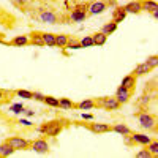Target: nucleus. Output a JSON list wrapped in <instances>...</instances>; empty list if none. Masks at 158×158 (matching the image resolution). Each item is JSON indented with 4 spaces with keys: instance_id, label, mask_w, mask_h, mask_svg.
<instances>
[{
    "instance_id": "12",
    "label": "nucleus",
    "mask_w": 158,
    "mask_h": 158,
    "mask_svg": "<svg viewBox=\"0 0 158 158\" xmlns=\"http://www.w3.org/2000/svg\"><path fill=\"white\" fill-rule=\"evenodd\" d=\"M87 128L92 131V133H97V135L109 133V131H111V125L109 123H89Z\"/></svg>"
},
{
    "instance_id": "37",
    "label": "nucleus",
    "mask_w": 158,
    "mask_h": 158,
    "mask_svg": "<svg viewBox=\"0 0 158 158\" xmlns=\"http://www.w3.org/2000/svg\"><path fill=\"white\" fill-rule=\"evenodd\" d=\"M19 123L24 125V127H32V125H33L30 120H27V118H19Z\"/></svg>"
},
{
    "instance_id": "2",
    "label": "nucleus",
    "mask_w": 158,
    "mask_h": 158,
    "mask_svg": "<svg viewBox=\"0 0 158 158\" xmlns=\"http://www.w3.org/2000/svg\"><path fill=\"white\" fill-rule=\"evenodd\" d=\"M95 104L98 108L104 109V111H117L120 109L122 104L115 100V97H101V98H97Z\"/></svg>"
},
{
    "instance_id": "30",
    "label": "nucleus",
    "mask_w": 158,
    "mask_h": 158,
    "mask_svg": "<svg viewBox=\"0 0 158 158\" xmlns=\"http://www.w3.org/2000/svg\"><path fill=\"white\" fill-rule=\"evenodd\" d=\"M146 147L152 153V156H158V141H150Z\"/></svg>"
},
{
    "instance_id": "9",
    "label": "nucleus",
    "mask_w": 158,
    "mask_h": 158,
    "mask_svg": "<svg viewBox=\"0 0 158 158\" xmlns=\"http://www.w3.org/2000/svg\"><path fill=\"white\" fill-rule=\"evenodd\" d=\"M106 8H108L106 3L101 2V0H97V2H94V3L89 5L87 13H89V15H101V13L106 11Z\"/></svg>"
},
{
    "instance_id": "14",
    "label": "nucleus",
    "mask_w": 158,
    "mask_h": 158,
    "mask_svg": "<svg viewBox=\"0 0 158 158\" xmlns=\"http://www.w3.org/2000/svg\"><path fill=\"white\" fill-rule=\"evenodd\" d=\"M152 71V68L149 67V65L146 63V62H142V63H139V65H136V68L133 70V74L136 76V77H139V76H146L147 73H150Z\"/></svg>"
},
{
    "instance_id": "13",
    "label": "nucleus",
    "mask_w": 158,
    "mask_h": 158,
    "mask_svg": "<svg viewBox=\"0 0 158 158\" xmlns=\"http://www.w3.org/2000/svg\"><path fill=\"white\" fill-rule=\"evenodd\" d=\"M125 18H127V11L123 10V6H117L112 11V22H115L117 25L120 24V22H123Z\"/></svg>"
},
{
    "instance_id": "21",
    "label": "nucleus",
    "mask_w": 158,
    "mask_h": 158,
    "mask_svg": "<svg viewBox=\"0 0 158 158\" xmlns=\"http://www.w3.org/2000/svg\"><path fill=\"white\" fill-rule=\"evenodd\" d=\"M41 40H43V43L44 46L48 48H56V35L54 33H41Z\"/></svg>"
},
{
    "instance_id": "17",
    "label": "nucleus",
    "mask_w": 158,
    "mask_h": 158,
    "mask_svg": "<svg viewBox=\"0 0 158 158\" xmlns=\"http://www.w3.org/2000/svg\"><path fill=\"white\" fill-rule=\"evenodd\" d=\"M141 6H142V11H147V13L158 11V5H156L155 0H142Z\"/></svg>"
},
{
    "instance_id": "8",
    "label": "nucleus",
    "mask_w": 158,
    "mask_h": 158,
    "mask_svg": "<svg viewBox=\"0 0 158 158\" xmlns=\"http://www.w3.org/2000/svg\"><path fill=\"white\" fill-rule=\"evenodd\" d=\"M130 98H131V90H128L123 85H118L117 90H115V100L120 104H125V103H128Z\"/></svg>"
},
{
    "instance_id": "38",
    "label": "nucleus",
    "mask_w": 158,
    "mask_h": 158,
    "mask_svg": "<svg viewBox=\"0 0 158 158\" xmlns=\"http://www.w3.org/2000/svg\"><path fill=\"white\" fill-rule=\"evenodd\" d=\"M81 117L84 118V120H94V115H92V114H85V112H82Z\"/></svg>"
},
{
    "instance_id": "25",
    "label": "nucleus",
    "mask_w": 158,
    "mask_h": 158,
    "mask_svg": "<svg viewBox=\"0 0 158 158\" xmlns=\"http://www.w3.org/2000/svg\"><path fill=\"white\" fill-rule=\"evenodd\" d=\"M115 30H117V24L111 21V22H108V24H104L103 27H101V30H100V32H101V33H104V35H111V33H114Z\"/></svg>"
},
{
    "instance_id": "5",
    "label": "nucleus",
    "mask_w": 158,
    "mask_h": 158,
    "mask_svg": "<svg viewBox=\"0 0 158 158\" xmlns=\"http://www.w3.org/2000/svg\"><path fill=\"white\" fill-rule=\"evenodd\" d=\"M6 142L15 149V152L16 150H29L30 149V142L27 139L21 138V136H11V138L6 139Z\"/></svg>"
},
{
    "instance_id": "3",
    "label": "nucleus",
    "mask_w": 158,
    "mask_h": 158,
    "mask_svg": "<svg viewBox=\"0 0 158 158\" xmlns=\"http://www.w3.org/2000/svg\"><path fill=\"white\" fill-rule=\"evenodd\" d=\"M87 5L85 3H77L74 8H73V11H71V15H70V19L73 21V22H77V24H81V22H84L85 19H87Z\"/></svg>"
},
{
    "instance_id": "26",
    "label": "nucleus",
    "mask_w": 158,
    "mask_h": 158,
    "mask_svg": "<svg viewBox=\"0 0 158 158\" xmlns=\"http://www.w3.org/2000/svg\"><path fill=\"white\" fill-rule=\"evenodd\" d=\"M68 35H65V33H59V35H56V46L57 48H65L67 46V43H68Z\"/></svg>"
},
{
    "instance_id": "7",
    "label": "nucleus",
    "mask_w": 158,
    "mask_h": 158,
    "mask_svg": "<svg viewBox=\"0 0 158 158\" xmlns=\"http://www.w3.org/2000/svg\"><path fill=\"white\" fill-rule=\"evenodd\" d=\"M30 149L36 153H48L49 152V144L46 139L40 138V139H35L33 142H30Z\"/></svg>"
},
{
    "instance_id": "18",
    "label": "nucleus",
    "mask_w": 158,
    "mask_h": 158,
    "mask_svg": "<svg viewBox=\"0 0 158 158\" xmlns=\"http://www.w3.org/2000/svg\"><path fill=\"white\" fill-rule=\"evenodd\" d=\"M120 85L127 87L128 90H133L135 85H136V76H135V74H127V76L122 79V84H120Z\"/></svg>"
},
{
    "instance_id": "22",
    "label": "nucleus",
    "mask_w": 158,
    "mask_h": 158,
    "mask_svg": "<svg viewBox=\"0 0 158 158\" xmlns=\"http://www.w3.org/2000/svg\"><path fill=\"white\" fill-rule=\"evenodd\" d=\"M59 108L60 109H65V111H70V109H74L76 108V103H73L70 98H60L59 100Z\"/></svg>"
},
{
    "instance_id": "40",
    "label": "nucleus",
    "mask_w": 158,
    "mask_h": 158,
    "mask_svg": "<svg viewBox=\"0 0 158 158\" xmlns=\"http://www.w3.org/2000/svg\"><path fill=\"white\" fill-rule=\"evenodd\" d=\"M3 100H5V92H3L2 89H0V103H2Z\"/></svg>"
},
{
    "instance_id": "10",
    "label": "nucleus",
    "mask_w": 158,
    "mask_h": 158,
    "mask_svg": "<svg viewBox=\"0 0 158 158\" xmlns=\"http://www.w3.org/2000/svg\"><path fill=\"white\" fill-rule=\"evenodd\" d=\"M130 139L133 141L135 144H139V146H147V144L152 141L150 136L144 135V133H133V131L130 133Z\"/></svg>"
},
{
    "instance_id": "33",
    "label": "nucleus",
    "mask_w": 158,
    "mask_h": 158,
    "mask_svg": "<svg viewBox=\"0 0 158 158\" xmlns=\"http://www.w3.org/2000/svg\"><path fill=\"white\" fill-rule=\"evenodd\" d=\"M146 63H147L149 67L153 70V68H156V67H158V57H156V56H150V57H147V59H146Z\"/></svg>"
},
{
    "instance_id": "32",
    "label": "nucleus",
    "mask_w": 158,
    "mask_h": 158,
    "mask_svg": "<svg viewBox=\"0 0 158 158\" xmlns=\"http://www.w3.org/2000/svg\"><path fill=\"white\" fill-rule=\"evenodd\" d=\"M24 104L22 103H16V104H11V108H10V111L13 112V114H22L24 112Z\"/></svg>"
},
{
    "instance_id": "35",
    "label": "nucleus",
    "mask_w": 158,
    "mask_h": 158,
    "mask_svg": "<svg viewBox=\"0 0 158 158\" xmlns=\"http://www.w3.org/2000/svg\"><path fill=\"white\" fill-rule=\"evenodd\" d=\"M32 100L43 101V100H44V95H43V94H40V92H32Z\"/></svg>"
},
{
    "instance_id": "28",
    "label": "nucleus",
    "mask_w": 158,
    "mask_h": 158,
    "mask_svg": "<svg viewBox=\"0 0 158 158\" xmlns=\"http://www.w3.org/2000/svg\"><path fill=\"white\" fill-rule=\"evenodd\" d=\"M15 95L18 98H22V100H32V92L30 90H24V89H19L15 92Z\"/></svg>"
},
{
    "instance_id": "6",
    "label": "nucleus",
    "mask_w": 158,
    "mask_h": 158,
    "mask_svg": "<svg viewBox=\"0 0 158 158\" xmlns=\"http://www.w3.org/2000/svg\"><path fill=\"white\" fill-rule=\"evenodd\" d=\"M40 21L44 22V24L54 25V24L59 22V16L56 15L54 11H51V10H41L40 11Z\"/></svg>"
},
{
    "instance_id": "39",
    "label": "nucleus",
    "mask_w": 158,
    "mask_h": 158,
    "mask_svg": "<svg viewBox=\"0 0 158 158\" xmlns=\"http://www.w3.org/2000/svg\"><path fill=\"white\" fill-rule=\"evenodd\" d=\"M24 112H25V115H27V117H33L35 115V112L30 111V109H24Z\"/></svg>"
},
{
    "instance_id": "27",
    "label": "nucleus",
    "mask_w": 158,
    "mask_h": 158,
    "mask_svg": "<svg viewBox=\"0 0 158 158\" xmlns=\"http://www.w3.org/2000/svg\"><path fill=\"white\" fill-rule=\"evenodd\" d=\"M43 103H46L48 106H51V108H59V98H56V97L44 95V100H43Z\"/></svg>"
},
{
    "instance_id": "11",
    "label": "nucleus",
    "mask_w": 158,
    "mask_h": 158,
    "mask_svg": "<svg viewBox=\"0 0 158 158\" xmlns=\"http://www.w3.org/2000/svg\"><path fill=\"white\" fill-rule=\"evenodd\" d=\"M123 10L127 11V15H139L142 13V6H141V0H133V2H128Z\"/></svg>"
},
{
    "instance_id": "23",
    "label": "nucleus",
    "mask_w": 158,
    "mask_h": 158,
    "mask_svg": "<svg viewBox=\"0 0 158 158\" xmlns=\"http://www.w3.org/2000/svg\"><path fill=\"white\" fill-rule=\"evenodd\" d=\"M13 153H15V149H13L6 141L3 144H0V156H5L6 158V156H11Z\"/></svg>"
},
{
    "instance_id": "4",
    "label": "nucleus",
    "mask_w": 158,
    "mask_h": 158,
    "mask_svg": "<svg viewBox=\"0 0 158 158\" xmlns=\"http://www.w3.org/2000/svg\"><path fill=\"white\" fill-rule=\"evenodd\" d=\"M138 120H139V125L144 130H155L156 128V118L150 112H141L138 115Z\"/></svg>"
},
{
    "instance_id": "1",
    "label": "nucleus",
    "mask_w": 158,
    "mask_h": 158,
    "mask_svg": "<svg viewBox=\"0 0 158 158\" xmlns=\"http://www.w3.org/2000/svg\"><path fill=\"white\" fill-rule=\"evenodd\" d=\"M65 125H67V122H65V120H52V122L43 123L41 127L38 128V131L41 135H44V136L54 138V136H59L62 133V130H63Z\"/></svg>"
},
{
    "instance_id": "36",
    "label": "nucleus",
    "mask_w": 158,
    "mask_h": 158,
    "mask_svg": "<svg viewBox=\"0 0 158 158\" xmlns=\"http://www.w3.org/2000/svg\"><path fill=\"white\" fill-rule=\"evenodd\" d=\"M11 2H13V5L18 6V8H24L25 3H27V0H11Z\"/></svg>"
},
{
    "instance_id": "20",
    "label": "nucleus",
    "mask_w": 158,
    "mask_h": 158,
    "mask_svg": "<svg viewBox=\"0 0 158 158\" xmlns=\"http://www.w3.org/2000/svg\"><path fill=\"white\" fill-rule=\"evenodd\" d=\"M95 106H97V104H95L94 100H84V101H81V103H77L74 109H79V111H90V109H94Z\"/></svg>"
},
{
    "instance_id": "19",
    "label": "nucleus",
    "mask_w": 158,
    "mask_h": 158,
    "mask_svg": "<svg viewBox=\"0 0 158 158\" xmlns=\"http://www.w3.org/2000/svg\"><path fill=\"white\" fill-rule=\"evenodd\" d=\"M92 40H94V46H104L108 41V35H104L101 32H97L92 35Z\"/></svg>"
},
{
    "instance_id": "31",
    "label": "nucleus",
    "mask_w": 158,
    "mask_h": 158,
    "mask_svg": "<svg viewBox=\"0 0 158 158\" xmlns=\"http://www.w3.org/2000/svg\"><path fill=\"white\" fill-rule=\"evenodd\" d=\"M79 44H81V48H94V40H92V36H84L79 40Z\"/></svg>"
},
{
    "instance_id": "16",
    "label": "nucleus",
    "mask_w": 158,
    "mask_h": 158,
    "mask_svg": "<svg viewBox=\"0 0 158 158\" xmlns=\"http://www.w3.org/2000/svg\"><path fill=\"white\" fill-rule=\"evenodd\" d=\"M111 131H115V133L122 135V136H127V135L131 133V128L128 125H125V123H115V125L111 127Z\"/></svg>"
},
{
    "instance_id": "34",
    "label": "nucleus",
    "mask_w": 158,
    "mask_h": 158,
    "mask_svg": "<svg viewBox=\"0 0 158 158\" xmlns=\"http://www.w3.org/2000/svg\"><path fill=\"white\" fill-rule=\"evenodd\" d=\"M135 156H136V158H150V156H152V153H150L147 149H144V150H139Z\"/></svg>"
},
{
    "instance_id": "24",
    "label": "nucleus",
    "mask_w": 158,
    "mask_h": 158,
    "mask_svg": "<svg viewBox=\"0 0 158 158\" xmlns=\"http://www.w3.org/2000/svg\"><path fill=\"white\" fill-rule=\"evenodd\" d=\"M29 43L33 44V46H44L43 40H41V33H40V32H33V33H30Z\"/></svg>"
},
{
    "instance_id": "15",
    "label": "nucleus",
    "mask_w": 158,
    "mask_h": 158,
    "mask_svg": "<svg viewBox=\"0 0 158 158\" xmlns=\"http://www.w3.org/2000/svg\"><path fill=\"white\" fill-rule=\"evenodd\" d=\"M10 44H11V46H16V48L27 46V44H29V36H27V35H18V36H15V38L11 40Z\"/></svg>"
},
{
    "instance_id": "29",
    "label": "nucleus",
    "mask_w": 158,
    "mask_h": 158,
    "mask_svg": "<svg viewBox=\"0 0 158 158\" xmlns=\"http://www.w3.org/2000/svg\"><path fill=\"white\" fill-rule=\"evenodd\" d=\"M65 48L70 49V51L82 49V48H81V44H79V40H76V38H68V43H67V46H65Z\"/></svg>"
}]
</instances>
